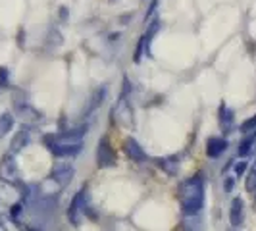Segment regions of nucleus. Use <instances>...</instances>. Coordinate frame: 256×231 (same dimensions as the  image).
Wrapping results in <instances>:
<instances>
[{
  "label": "nucleus",
  "instance_id": "6e6552de",
  "mask_svg": "<svg viewBox=\"0 0 256 231\" xmlns=\"http://www.w3.org/2000/svg\"><path fill=\"white\" fill-rule=\"evenodd\" d=\"M243 216H244V204L239 196H235L231 200V210H230V222L233 228H239L243 224Z\"/></svg>",
  "mask_w": 256,
  "mask_h": 231
},
{
  "label": "nucleus",
  "instance_id": "f3484780",
  "mask_svg": "<svg viewBox=\"0 0 256 231\" xmlns=\"http://www.w3.org/2000/svg\"><path fill=\"white\" fill-rule=\"evenodd\" d=\"M246 189H248V192L256 194V162L250 170V174H248V178H246Z\"/></svg>",
  "mask_w": 256,
  "mask_h": 231
},
{
  "label": "nucleus",
  "instance_id": "f257e3e1",
  "mask_svg": "<svg viewBox=\"0 0 256 231\" xmlns=\"http://www.w3.org/2000/svg\"><path fill=\"white\" fill-rule=\"evenodd\" d=\"M180 204L181 210L187 218L196 216L200 212V208L204 204V187H202V180L198 176H194L191 180L183 181L180 187Z\"/></svg>",
  "mask_w": 256,
  "mask_h": 231
},
{
  "label": "nucleus",
  "instance_id": "a211bd4d",
  "mask_svg": "<svg viewBox=\"0 0 256 231\" xmlns=\"http://www.w3.org/2000/svg\"><path fill=\"white\" fill-rule=\"evenodd\" d=\"M241 131H256V116L248 118L246 122L241 124Z\"/></svg>",
  "mask_w": 256,
  "mask_h": 231
},
{
  "label": "nucleus",
  "instance_id": "20e7f679",
  "mask_svg": "<svg viewBox=\"0 0 256 231\" xmlns=\"http://www.w3.org/2000/svg\"><path fill=\"white\" fill-rule=\"evenodd\" d=\"M0 178L6 183H12V185L20 181V170L16 166L12 156H4V160L0 164Z\"/></svg>",
  "mask_w": 256,
  "mask_h": 231
},
{
  "label": "nucleus",
  "instance_id": "2eb2a0df",
  "mask_svg": "<svg viewBox=\"0 0 256 231\" xmlns=\"http://www.w3.org/2000/svg\"><path fill=\"white\" fill-rule=\"evenodd\" d=\"M158 162H160V168H162V170H166L170 176H176V172H178V162H176V158H174V156L160 158Z\"/></svg>",
  "mask_w": 256,
  "mask_h": 231
},
{
  "label": "nucleus",
  "instance_id": "9b49d317",
  "mask_svg": "<svg viewBox=\"0 0 256 231\" xmlns=\"http://www.w3.org/2000/svg\"><path fill=\"white\" fill-rule=\"evenodd\" d=\"M18 114L22 116V120L27 122V124H37L40 122V112H37L33 106H29V104H18Z\"/></svg>",
  "mask_w": 256,
  "mask_h": 231
},
{
  "label": "nucleus",
  "instance_id": "39448f33",
  "mask_svg": "<svg viewBox=\"0 0 256 231\" xmlns=\"http://www.w3.org/2000/svg\"><path fill=\"white\" fill-rule=\"evenodd\" d=\"M96 160H98V166L100 168H106V166H112L116 162V154L112 150V146H110V142L102 139V141L98 142V154H96Z\"/></svg>",
  "mask_w": 256,
  "mask_h": 231
},
{
  "label": "nucleus",
  "instance_id": "7ed1b4c3",
  "mask_svg": "<svg viewBox=\"0 0 256 231\" xmlns=\"http://www.w3.org/2000/svg\"><path fill=\"white\" fill-rule=\"evenodd\" d=\"M74 176H76V170L72 164H68V162H60V164H56L54 170H52L50 174V180L60 187V189H64L68 187V183L74 180Z\"/></svg>",
  "mask_w": 256,
  "mask_h": 231
},
{
  "label": "nucleus",
  "instance_id": "4be33fe9",
  "mask_svg": "<svg viewBox=\"0 0 256 231\" xmlns=\"http://www.w3.org/2000/svg\"><path fill=\"white\" fill-rule=\"evenodd\" d=\"M231 231H235V230H231Z\"/></svg>",
  "mask_w": 256,
  "mask_h": 231
},
{
  "label": "nucleus",
  "instance_id": "0eeeda50",
  "mask_svg": "<svg viewBox=\"0 0 256 231\" xmlns=\"http://www.w3.org/2000/svg\"><path fill=\"white\" fill-rule=\"evenodd\" d=\"M81 146H83L81 142H77V144H58V142H54V144H48V148H50L52 152L56 154L58 158H72V156L79 154Z\"/></svg>",
  "mask_w": 256,
  "mask_h": 231
},
{
  "label": "nucleus",
  "instance_id": "6ab92c4d",
  "mask_svg": "<svg viewBox=\"0 0 256 231\" xmlns=\"http://www.w3.org/2000/svg\"><path fill=\"white\" fill-rule=\"evenodd\" d=\"M244 170H246V162H239V164L235 166V172H237V176H241Z\"/></svg>",
  "mask_w": 256,
  "mask_h": 231
},
{
  "label": "nucleus",
  "instance_id": "dca6fc26",
  "mask_svg": "<svg viewBox=\"0 0 256 231\" xmlns=\"http://www.w3.org/2000/svg\"><path fill=\"white\" fill-rule=\"evenodd\" d=\"M12 124H14L12 114H2V116H0V137H2V135H6V133L12 129Z\"/></svg>",
  "mask_w": 256,
  "mask_h": 231
},
{
  "label": "nucleus",
  "instance_id": "423d86ee",
  "mask_svg": "<svg viewBox=\"0 0 256 231\" xmlns=\"http://www.w3.org/2000/svg\"><path fill=\"white\" fill-rule=\"evenodd\" d=\"M83 192L85 191H79L74 196V200L70 202V208H68V218L74 226H79L81 222V212H83Z\"/></svg>",
  "mask_w": 256,
  "mask_h": 231
},
{
  "label": "nucleus",
  "instance_id": "aec40b11",
  "mask_svg": "<svg viewBox=\"0 0 256 231\" xmlns=\"http://www.w3.org/2000/svg\"><path fill=\"white\" fill-rule=\"evenodd\" d=\"M6 77H8V70L0 68V83H6Z\"/></svg>",
  "mask_w": 256,
  "mask_h": 231
},
{
  "label": "nucleus",
  "instance_id": "f8f14e48",
  "mask_svg": "<svg viewBox=\"0 0 256 231\" xmlns=\"http://www.w3.org/2000/svg\"><path fill=\"white\" fill-rule=\"evenodd\" d=\"M220 128L224 129L226 133H230L231 129H233V112L226 104L220 106Z\"/></svg>",
  "mask_w": 256,
  "mask_h": 231
},
{
  "label": "nucleus",
  "instance_id": "4468645a",
  "mask_svg": "<svg viewBox=\"0 0 256 231\" xmlns=\"http://www.w3.org/2000/svg\"><path fill=\"white\" fill-rule=\"evenodd\" d=\"M256 144V131H252L248 137H244L241 144H239V156H246V154L252 150V146Z\"/></svg>",
  "mask_w": 256,
  "mask_h": 231
},
{
  "label": "nucleus",
  "instance_id": "ddd939ff",
  "mask_svg": "<svg viewBox=\"0 0 256 231\" xmlns=\"http://www.w3.org/2000/svg\"><path fill=\"white\" fill-rule=\"evenodd\" d=\"M27 142H29V129L27 128H22L18 131V135L14 137L12 141V152H18V150H22L24 146H26Z\"/></svg>",
  "mask_w": 256,
  "mask_h": 231
},
{
  "label": "nucleus",
  "instance_id": "9d476101",
  "mask_svg": "<svg viewBox=\"0 0 256 231\" xmlns=\"http://www.w3.org/2000/svg\"><path fill=\"white\" fill-rule=\"evenodd\" d=\"M126 152H128V156L133 160V162H144L146 160V154H144V150H142L141 146H139V142L135 141V139H126Z\"/></svg>",
  "mask_w": 256,
  "mask_h": 231
},
{
  "label": "nucleus",
  "instance_id": "412c9836",
  "mask_svg": "<svg viewBox=\"0 0 256 231\" xmlns=\"http://www.w3.org/2000/svg\"><path fill=\"white\" fill-rule=\"evenodd\" d=\"M0 231H8V230H6V226H4V224H0Z\"/></svg>",
  "mask_w": 256,
  "mask_h": 231
},
{
  "label": "nucleus",
  "instance_id": "1a4fd4ad",
  "mask_svg": "<svg viewBox=\"0 0 256 231\" xmlns=\"http://www.w3.org/2000/svg\"><path fill=\"white\" fill-rule=\"evenodd\" d=\"M226 148H228V141L222 139V137H210V139L206 141V154H208L210 158H218Z\"/></svg>",
  "mask_w": 256,
  "mask_h": 231
},
{
  "label": "nucleus",
  "instance_id": "f03ea898",
  "mask_svg": "<svg viewBox=\"0 0 256 231\" xmlns=\"http://www.w3.org/2000/svg\"><path fill=\"white\" fill-rule=\"evenodd\" d=\"M129 90H131V85H129L128 79H124V90H122V96L116 104V120L124 126H129L133 122V110H131V104H129Z\"/></svg>",
  "mask_w": 256,
  "mask_h": 231
}]
</instances>
